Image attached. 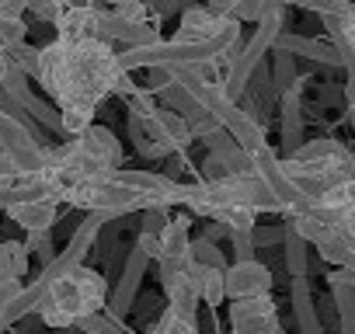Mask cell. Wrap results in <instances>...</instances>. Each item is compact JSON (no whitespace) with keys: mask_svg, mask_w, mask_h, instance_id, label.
<instances>
[{"mask_svg":"<svg viewBox=\"0 0 355 334\" xmlns=\"http://www.w3.org/2000/svg\"><path fill=\"white\" fill-rule=\"evenodd\" d=\"M289 296H293V313H296L300 334H324L320 317H317V303H313V292H310V282L306 279H293Z\"/></svg>","mask_w":355,"mask_h":334,"instance_id":"obj_14","label":"cell"},{"mask_svg":"<svg viewBox=\"0 0 355 334\" xmlns=\"http://www.w3.org/2000/svg\"><path fill=\"white\" fill-rule=\"evenodd\" d=\"M265 4H268V0H237V4L230 8V21H261V15H265Z\"/></svg>","mask_w":355,"mask_h":334,"instance_id":"obj_29","label":"cell"},{"mask_svg":"<svg viewBox=\"0 0 355 334\" xmlns=\"http://www.w3.org/2000/svg\"><path fill=\"white\" fill-rule=\"evenodd\" d=\"M25 11H32L35 18H42V21H53L56 25V18H60V11H63V4H39V0H25Z\"/></svg>","mask_w":355,"mask_h":334,"instance_id":"obj_33","label":"cell"},{"mask_svg":"<svg viewBox=\"0 0 355 334\" xmlns=\"http://www.w3.org/2000/svg\"><path fill=\"white\" fill-rule=\"evenodd\" d=\"M345 153H352V150H345V143H338L331 136H317V139H303V146L289 160H296V164H324V160H338Z\"/></svg>","mask_w":355,"mask_h":334,"instance_id":"obj_17","label":"cell"},{"mask_svg":"<svg viewBox=\"0 0 355 334\" xmlns=\"http://www.w3.org/2000/svg\"><path fill=\"white\" fill-rule=\"evenodd\" d=\"M63 199L70 206L91 209V213H105V216H119V213H136V209H150L146 199L139 192H132L129 185L115 182V175H101V178H80L70 182Z\"/></svg>","mask_w":355,"mask_h":334,"instance_id":"obj_4","label":"cell"},{"mask_svg":"<svg viewBox=\"0 0 355 334\" xmlns=\"http://www.w3.org/2000/svg\"><path fill=\"white\" fill-rule=\"evenodd\" d=\"M98 18H101V8H77V4H63L60 18H56V39H67V42H80V39H98Z\"/></svg>","mask_w":355,"mask_h":334,"instance_id":"obj_9","label":"cell"},{"mask_svg":"<svg viewBox=\"0 0 355 334\" xmlns=\"http://www.w3.org/2000/svg\"><path fill=\"white\" fill-rule=\"evenodd\" d=\"M327 42H341L355 60V4H348V18H324Z\"/></svg>","mask_w":355,"mask_h":334,"instance_id":"obj_22","label":"cell"},{"mask_svg":"<svg viewBox=\"0 0 355 334\" xmlns=\"http://www.w3.org/2000/svg\"><path fill=\"white\" fill-rule=\"evenodd\" d=\"M153 334H196V324H192V320H182V317H174V313L167 310V313L157 320Z\"/></svg>","mask_w":355,"mask_h":334,"instance_id":"obj_30","label":"cell"},{"mask_svg":"<svg viewBox=\"0 0 355 334\" xmlns=\"http://www.w3.org/2000/svg\"><path fill=\"white\" fill-rule=\"evenodd\" d=\"M189 265L202 268V272H227V258L220 251V244H209V240H192L189 247Z\"/></svg>","mask_w":355,"mask_h":334,"instance_id":"obj_20","label":"cell"},{"mask_svg":"<svg viewBox=\"0 0 355 334\" xmlns=\"http://www.w3.org/2000/svg\"><path fill=\"white\" fill-rule=\"evenodd\" d=\"M157 244H160V258L157 261H189V247H192L189 223L185 220H167V227L160 230Z\"/></svg>","mask_w":355,"mask_h":334,"instance_id":"obj_16","label":"cell"},{"mask_svg":"<svg viewBox=\"0 0 355 334\" xmlns=\"http://www.w3.org/2000/svg\"><path fill=\"white\" fill-rule=\"evenodd\" d=\"M25 251H35V254H39V261H42V268H46V265L56 258L49 234H28V237H25Z\"/></svg>","mask_w":355,"mask_h":334,"instance_id":"obj_31","label":"cell"},{"mask_svg":"<svg viewBox=\"0 0 355 334\" xmlns=\"http://www.w3.org/2000/svg\"><path fill=\"white\" fill-rule=\"evenodd\" d=\"M279 122H282V146L293 157L303 146V87H300V80L293 91H286L279 98Z\"/></svg>","mask_w":355,"mask_h":334,"instance_id":"obj_10","label":"cell"},{"mask_svg":"<svg viewBox=\"0 0 355 334\" xmlns=\"http://www.w3.org/2000/svg\"><path fill=\"white\" fill-rule=\"evenodd\" d=\"M327 285H331V299H334V306H338L341 334H355V285L345 279V272H341V268H334V272H331Z\"/></svg>","mask_w":355,"mask_h":334,"instance_id":"obj_15","label":"cell"},{"mask_svg":"<svg viewBox=\"0 0 355 334\" xmlns=\"http://www.w3.org/2000/svg\"><path fill=\"white\" fill-rule=\"evenodd\" d=\"M129 136H132V146H136V153H139V157H146V160H160V157H167V153L160 150V143L153 139V132H150L146 118L129 115Z\"/></svg>","mask_w":355,"mask_h":334,"instance_id":"obj_21","label":"cell"},{"mask_svg":"<svg viewBox=\"0 0 355 334\" xmlns=\"http://www.w3.org/2000/svg\"><path fill=\"white\" fill-rule=\"evenodd\" d=\"M167 209H143V230L139 234H153V237H160V230L167 227Z\"/></svg>","mask_w":355,"mask_h":334,"instance_id":"obj_32","label":"cell"},{"mask_svg":"<svg viewBox=\"0 0 355 334\" xmlns=\"http://www.w3.org/2000/svg\"><path fill=\"white\" fill-rule=\"evenodd\" d=\"M112 15L119 21H129V25H150V8L139 4V0H125V4H115Z\"/></svg>","mask_w":355,"mask_h":334,"instance_id":"obj_27","label":"cell"},{"mask_svg":"<svg viewBox=\"0 0 355 334\" xmlns=\"http://www.w3.org/2000/svg\"><path fill=\"white\" fill-rule=\"evenodd\" d=\"M25 46V18H0V53Z\"/></svg>","mask_w":355,"mask_h":334,"instance_id":"obj_25","label":"cell"},{"mask_svg":"<svg viewBox=\"0 0 355 334\" xmlns=\"http://www.w3.org/2000/svg\"><path fill=\"white\" fill-rule=\"evenodd\" d=\"M230 327H234V334H282L272 296L234 303L230 306Z\"/></svg>","mask_w":355,"mask_h":334,"instance_id":"obj_7","label":"cell"},{"mask_svg":"<svg viewBox=\"0 0 355 334\" xmlns=\"http://www.w3.org/2000/svg\"><path fill=\"white\" fill-rule=\"evenodd\" d=\"M4 331H8V327H4V324H0V334H4Z\"/></svg>","mask_w":355,"mask_h":334,"instance_id":"obj_43","label":"cell"},{"mask_svg":"<svg viewBox=\"0 0 355 334\" xmlns=\"http://www.w3.org/2000/svg\"><path fill=\"white\" fill-rule=\"evenodd\" d=\"M39 84L46 87V94H53L60 112L87 115H94V108L115 91L132 94L125 87V73L119 70L115 49L101 39H56L39 49Z\"/></svg>","mask_w":355,"mask_h":334,"instance_id":"obj_1","label":"cell"},{"mask_svg":"<svg viewBox=\"0 0 355 334\" xmlns=\"http://www.w3.org/2000/svg\"><path fill=\"white\" fill-rule=\"evenodd\" d=\"M282 247H286V268L293 279H306V244L296 237L289 223H282Z\"/></svg>","mask_w":355,"mask_h":334,"instance_id":"obj_19","label":"cell"},{"mask_svg":"<svg viewBox=\"0 0 355 334\" xmlns=\"http://www.w3.org/2000/svg\"><path fill=\"white\" fill-rule=\"evenodd\" d=\"M4 56H8V63H11L18 73H25V77H35V80H39V49H32V46L25 42V46H18V49L4 53Z\"/></svg>","mask_w":355,"mask_h":334,"instance_id":"obj_24","label":"cell"},{"mask_svg":"<svg viewBox=\"0 0 355 334\" xmlns=\"http://www.w3.org/2000/svg\"><path fill=\"white\" fill-rule=\"evenodd\" d=\"M223 289H227V299H234V303L261 299L272 292V272L261 261H234L223 272Z\"/></svg>","mask_w":355,"mask_h":334,"instance_id":"obj_6","label":"cell"},{"mask_svg":"<svg viewBox=\"0 0 355 334\" xmlns=\"http://www.w3.org/2000/svg\"><path fill=\"white\" fill-rule=\"evenodd\" d=\"M146 125H150V132H153V139L160 143L164 153H178V150H185V146L192 143L189 125L178 118L174 112H167V108H157V112L146 118Z\"/></svg>","mask_w":355,"mask_h":334,"instance_id":"obj_13","label":"cell"},{"mask_svg":"<svg viewBox=\"0 0 355 334\" xmlns=\"http://www.w3.org/2000/svg\"><path fill=\"white\" fill-rule=\"evenodd\" d=\"M348 118H352V125H355V112H348Z\"/></svg>","mask_w":355,"mask_h":334,"instance_id":"obj_42","label":"cell"},{"mask_svg":"<svg viewBox=\"0 0 355 334\" xmlns=\"http://www.w3.org/2000/svg\"><path fill=\"white\" fill-rule=\"evenodd\" d=\"M18 227H25V234H49L56 223V202L53 199H21L11 202L4 209Z\"/></svg>","mask_w":355,"mask_h":334,"instance_id":"obj_11","label":"cell"},{"mask_svg":"<svg viewBox=\"0 0 355 334\" xmlns=\"http://www.w3.org/2000/svg\"><path fill=\"white\" fill-rule=\"evenodd\" d=\"M251 240H254V251L258 247H268V244H279L282 240V227H254L251 230Z\"/></svg>","mask_w":355,"mask_h":334,"instance_id":"obj_35","label":"cell"},{"mask_svg":"<svg viewBox=\"0 0 355 334\" xmlns=\"http://www.w3.org/2000/svg\"><path fill=\"white\" fill-rule=\"evenodd\" d=\"M275 63H272V73H268V80H272V87H275V94L282 98L286 91H293L296 87V60L293 56H286V53H275L272 56Z\"/></svg>","mask_w":355,"mask_h":334,"instance_id":"obj_23","label":"cell"},{"mask_svg":"<svg viewBox=\"0 0 355 334\" xmlns=\"http://www.w3.org/2000/svg\"><path fill=\"white\" fill-rule=\"evenodd\" d=\"M230 244H234V258L237 261H254V240H251V234H230Z\"/></svg>","mask_w":355,"mask_h":334,"instance_id":"obj_34","label":"cell"},{"mask_svg":"<svg viewBox=\"0 0 355 334\" xmlns=\"http://www.w3.org/2000/svg\"><path fill=\"white\" fill-rule=\"evenodd\" d=\"M341 272H345V279H348V282H352V285H355V261H352V265H348V268H341Z\"/></svg>","mask_w":355,"mask_h":334,"instance_id":"obj_41","label":"cell"},{"mask_svg":"<svg viewBox=\"0 0 355 334\" xmlns=\"http://www.w3.org/2000/svg\"><path fill=\"white\" fill-rule=\"evenodd\" d=\"M80 331H87V334H132V331L122 327V320H112L108 313H94V317H87V320L80 324Z\"/></svg>","mask_w":355,"mask_h":334,"instance_id":"obj_28","label":"cell"},{"mask_svg":"<svg viewBox=\"0 0 355 334\" xmlns=\"http://www.w3.org/2000/svg\"><path fill=\"white\" fill-rule=\"evenodd\" d=\"M0 18H25V0H0Z\"/></svg>","mask_w":355,"mask_h":334,"instance_id":"obj_39","label":"cell"},{"mask_svg":"<svg viewBox=\"0 0 355 334\" xmlns=\"http://www.w3.org/2000/svg\"><path fill=\"white\" fill-rule=\"evenodd\" d=\"M25 285L21 282H0V310H8L15 299H18V292H21Z\"/></svg>","mask_w":355,"mask_h":334,"instance_id":"obj_36","label":"cell"},{"mask_svg":"<svg viewBox=\"0 0 355 334\" xmlns=\"http://www.w3.org/2000/svg\"><path fill=\"white\" fill-rule=\"evenodd\" d=\"M199 292H202V303L220 306V303L227 299V289H223V272H202V285H199Z\"/></svg>","mask_w":355,"mask_h":334,"instance_id":"obj_26","label":"cell"},{"mask_svg":"<svg viewBox=\"0 0 355 334\" xmlns=\"http://www.w3.org/2000/svg\"><path fill=\"white\" fill-rule=\"evenodd\" d=\"M105 306H108V279H101V272L80 265L70 275H63L60 282H53L35 310L46 327L67 331V327H80L87 317L101 313Z\"/></svg>","mask_w":355,"mask_h":334,"instance_id":"obj_2","label":"cell"},{"mask_svg":"<svg viewBox=\"0 0 355 334\" xmlns=\"http://www.w3.org/2000/svg\"><path fill=\"white\" fill-rule=\"evenodd\" d=\"M8 70H11V63H8V56H4V53H0V84H4Z\"/></svg>","mask_w":355,"mask_h":334,"instance_id":"obj_40","label":"cell"},{"mask_svg":"<svg viewBox=\"0 0 355 334\" xmlns=\"http://www.w3.org/2000/svg\"><path fill=\"white\" fill-rule=\"evenodd\" d=\"M136 247H139V251H143L150 261H157V258H160V244H157V237H153V234H139Z\"/></svg>","mask_w":355,"mask_h":334,"instance_id":"obj_38","label":"cell"},{"mask_svg":"<svg viewBox=\"0 0 355 334\" xmlns=\"http://www.w3.org/2000/svg\"><path fill=\"white\" fill-rule=\"evenodd\" d=\"M251 171L261 178V185L268 188V195L279 202V209H282V213L300 216V213H306V209H310V202H306V199L293 188V182L282 175V157H275V153H272V146L251 157Z\"/></svg>","mask_w":355,"mask_h":334,"instance_id":"obj_5","label":"cell"},{"mask_svg":"<svg viewBox=\"0 0 355 334\" xmlns=\"http://www.w3.org/2000/svg\"><path fill=\"white\" fill-rule=\"evenodd\" d=\"M28 272V251L18 240H4L0 244V282H21V275Z\"/></svg>","mask_w":355,"mask_h":334,"instance_id":"obj_18","label":"cell"},{"mask_svg":"<svg viewBox=\"0 0 355 334\" xmlns=\"http://www.w3.org/2000/svg\"><path fill=\"white\" fill-rule=\"evenodd\" d=\"M146 268H150V258H146L139 247H132V251H129V258H125L122 279H119V285H115V292H112V299H108V317H112V320H122V317L132 310V303H136V292H139V282H143Z\"/></svg>","mask_w":355,"mask_h":334,"instance_id":"obj_8","label":"cell"},{"mask_svg":"<svg viewBox=\"0 0 355 334\" xmlns=\"http://www.w3.org/2000/svg\"><path fill=\"white\" fill-rule=\"evenodd\" d=\"M282 28H286V8L268 0L265 15H261V21H258V28H254V35H251V42L237 49V56L227 63V77L220 80V87H223V94H227L230 101H244L254 70H258L261 60L275 49V39L282 35Z\"/></svg>","mask_w":355,"mask_h":334,"instance_id":"obj_3","label":"cell"},{"mask_svg":"<svg viewBox=\"0 0 355 334\" xmlns=\"http://www.w3.org/2000/svg\"><path fill=\"white\" fill-rule=\"evenodd\" d=\"M275 53H286V56H306V60H313V63H324V67H341V60H338V53H334V46L327 42V39H303V35H289V32H282L279 39H275Z\"/></svg>","mask_w":355,"mask_h":334,"instance_id":"obj_12","label":"cell"},{"mask_svg":"<svg viewBox=\"0 0 355 334\" xmlns=\"http://www.w3.org/2000/svg\"><path fill=\"white\" fill-rule=\"evenodd\" d=\"M202 240H209V244H216V240H230V230H227L220 220H209V223H206V234H202Z\"/></svg>","mask_w":355,"mask_h":334,"instance_id":"obj_37","label":"cell"}]
</instances>
